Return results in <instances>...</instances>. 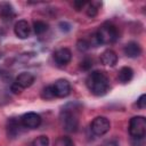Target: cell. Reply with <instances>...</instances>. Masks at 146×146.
<instances>
[{
	"label": "cell",
	"mask_w": 146,
	"mask_h": 146,
	"mask_svg": "<svg viewBox=\"0 0 146 146\" xmlns=\"http://www.w3.org/2000/svg\"><path fill=\"white\" fill-rule=\"evenodd\" d=\"M87 5V1H82V0H80V1H74L73 2V6H74V8H75V10H81L84 6Z\"/></svg>",
	"instance_id": "cb8c5ba5"
},
{
	"label": "cell",
	"mask_w": 146,
	"mask_h": 146,
	"mask_svg": "<svg viewBox=\"0 0 146 146\" xmlns=\"http://www.w3.org/2000/svg\"><path fill=\"white\" fill-rule=\"evenodd\" d=\"M79 111L80 105L70 103L60 111L59 121L63 129L67 132H76L79 129Z\"/></svg>",
	"instance_id": "7a4b0ae2"
},
{
	"label": "cell",
	"mask_w": 146,
	"mask_h": 146,
	"mask_svg": "<svg viewBox=\"0 0 146 146\" xmlns=\"http://www.w3.org/2000/svg\"><path fill=\"white\" fill-rule=\"evenodd\" d=\"M0 16L7 21L13 19V17L15 16V11L9 2H0Z\"/></svg>",
	"instance_id": "9a60e30c"
},
{
	"label": "cell",
	"mask_w": 146,
	"mask_h": 146,
	"mask_svg": "<svg viewBox=\"0 0 146 146\" xmlns=\"http://www.w3.org/2000/svg\"><path fill=\"white\" fill-rule=\"evenodd\" d=\"M98 44H111L114 43L119 38V32L115 25L112 23H104L99 26L97 32L95 33Z\"/></svg>",
	"instance_id": "3957f363"
},
{
	"label": "cell",
	"mask_w": 146,
	"mask_h": 146,
	"mask_svg": "<svg viewBox=\"0 0 146 146\" xmlns=\"http://www.w3.org/2000/svg\"><path fill=\"white\" fill-rule=\"evenodd\" d=\"M132 78H133V71H132L131 67H129V66H123V67L120 68L119 74H117V80H119V82L125 84V83L130 82V81L132 80Z\"/></svg>",
	"instance_id": "5bb4252c"
},
{
	"label": "cell",
	"mask_w": 146,
	"mask_h": 146,
	"mask_svg": "<svg viewBox=\"0 0 146 146\" xmlns=\"http://www.w3.org/2000/svg\"><path fill=\"white\" fill-rule=\"evenodd\" d=\"M41 97L46 100H51L54 99L56 96H55V92H54V89H52V84L51 86H47L42 89L41 91Z\"/></svg>",
	"instance_id": "ac0fdd59"
},
{
	"label": "cell",
	"mask_w": 146,
	"mask_h": 146,
	"mask_svg": "<svg viewBox=\"0 0 146 146\" xmlns=\"http://www.w3.org/2000/svg\"><path fill=\"white\" fill-rule=\"evenodd\" d=\"M91 66H92V59L89 58V57L83 58V59L81 60V63H80V67H81L83 71H89V70L91 68Z\"/></svg>",
	"instance_id": "7402d4cb"
},
{
	"label": "cell",
	"mask_w": 146,
	"mask_h": 146,
	"mask_svg": "<svg viewBox=\"0 0 146 146\" xmlns=\"http://www.w3.org/2000/svg\"><path fill=\"white\" fill-rule=\"evenodd\" d=\"M123 51H124V55L127 57H130V58H137L141 55V47L138 42L136 41H130L128 42L124 48H123Z\"/></svg>",
	"instance_id": "7c38bea8"
},
{
	"label": "cell",
	"mask_w": 146,
	"mask_h": 146,
	"mask_svg": "<svg viewBox=\"0 0 146 146\" xmlns=\"http://www.w3.org/2000/svg\"><path fill=\"white\" fill-rule=\"evenodd\" d=\"M100 63L106 66H114L117 63V55L112 49H106L100 54Z\"/></svg>",
	"instance_id": "4fadbf2b"
},
{
	"label": "cell",
	"mask_w": 146,
	"mask_h": 146,
	"mask_svg": "<svg viewBox=\"0 0 146 146\" xmlns=\"http://www.w3.org/2000/svg\"><path fill=\"white\" fill-rule=\"evenodd\" d=\"M76 48H78L80 51H87V50L90 48V43H89V41H87L86 39H81V40L78 41Z\"/></svg>",
	"instance_id": "44dd1931"
},
{
	"label": "cell",
	"mask_w": 146,
	"mask_h": 146,
	"mask_svg": "<svg viewBox=\"0 0 146 146\" xmlns=\"http://www.w3.org/2000/svg\"><path fill=\"white\" fill-rule=\"evenodd\" d=\"M137 106L140 108V110H144L146 107V95L143 94L140 95V97L137 99Z\"/></svg>",
	"instance_id": "603a6c76"
},
{
	"label": "cell",
	"mask_w": 146,
	"mask_h": 146,
	"mask_svg": "<svg viewBox=\"0 0 146 146\" xmlns=\"http://www.w3.org/2000/svg\"><path fill=\"white\" fill-rule=\"evenodd\" d=\"M89 91L95 96H104L110 90V79L103 71H92L86 79Z\"/></svg>",
	"instance_id": "6da1fadb"
},
{
	"label": "cell",
	"mask_w": 146,
	"mask_h": 146,
	"mask_svg": "<svg viewBox=\"0 0 146 146\" xmlns=\"http://www.w3.org/2000/svg\"><path fill=\"white\" fill-rule=\"evenodd\" d=\"M14 32H15L17 38L26 39V38L30 36V33H31L30 24L25 19H19L18 22H16V24L14 26Z\"/></svg>",
	"instance_id": "8fae6325"
},
{
	"label": "cell",
	"mask_w": 146,
	"mask_h": 146,
	"mask_svg": "<svg viewBox=\"0 0 146 146\" xmlns=\"http://www.w3.org/2000/svg\"><path fill=\"white\" fill-rule=\"evenodd\" d=\"M41 116L35 112H27L21 116V122L24 128L27 129H36L41 124Z\"/></svg>",
	"instance_id": "52a82bcc"
},
{
	"label": "cell",
	"mask_w": 146,
	"mask_h": 146,
	"mask_svg": "<svg viewBox=\"0 0 146 146\" xmlns=\"http://www.w3.org/2000/svg\"><path fill=\"white\" fill-rule=\"evenodd\" d=\"M34 80H35V76L32 73H30V72H22L21 74L17 75V78L15 79L14 83L21 90H23V89H26V88L31 87L33 84Z\"/></svg>",
	"instance_id": "30bf717a"
},
{
	"label": "cell",
	"mask_w": 146,
	"mask_h": 146,
	"mask_svg": "<svg viewBox=\"0 0 146 146\" xmlns=\"http://www.w3.org/2000/svg\"><path fill=\"white\" fill-rule=\"evenodd\" d=\"M97 3L96 2H90L88 5V8H87V15L89 17H95L97 14H98V7L96 6Z\"/></svg>",
	"instance_id": "ffe728a7"
},
{
	"label": "cell",
	"mask_w": 146,
	"mask_h": 146,
	"mask_svg": "<svg viewBox=\"0 0 146 146\" xmlns=\"http://www.w3.org/2000/svg\"><path fill=\"white\" fill-rule=\"evenodd\" d=\"M54 146H74V143H73V140L70 137L62 136V137H58L55 140Z\"/></svg>",
	"instance_id": "e0dca14e"
},
{
	"label": "cell",
	"mask_w": 146,
	"mask_h": 146,
	"mask_svg": "<svg viewBox=\"0 0 146 146\" xmlns=\"http://www.w3.org/2000/svg\"><path fill=\"white\" fill-rule=\"evenodd\" d=\"M33 30H34V33L36 35H41L43 34L44 32H47L48 30V24L43 21H35L33 23Z\"/></svg>",
	"instance_id": "2e32d148"
},
{
	"label": "cell",
	"mask_w": 146,
	"mask_h": 146,
	"mask_svg": "<svg viewBox=\"0 0 146 146\" xmlns=\"http://www.w3.org/2000/svg\"><path fill=\"white\" fill-rule=\"evenodd\" d=\"M52 89L56 97L64 98L71 94V83L66 79H58L52 84Z\"/></svg>",
	"instance_id": "ba28073f"
},
{
	"label": "cell",
	"mask_w": 146,
	"mask_h": 146,
	"mask_svg": "<svg viewBox=\"0 0 146 146\" xmlns=\"http://www.w3.org/2000/svg\"><path fill=\"white\" fill-rule=\"evenodd\" d=\"M102 146H119V144H117L116 140H107Z\"/></svg>",
	"instance_id": "d4e9b609"
},
{
	"label": "cell",
	"mask_w": 146,
	"mask_h": 146,
	"mask_svg": "<svg viewBox=\"0 0 146 146\" xmlns=\"http://www.w3.org/2000/svg\"><path fill=\"white\" fill-rule=\"evenodd\" d=\"M32 146H49V138L47 136H39L32 141Z\"/></svg>",
	"instance_id": "d6986e66"
},
{
	"label": "cell",
	"mask_w": 146,
	"mask_h": 146,
	"mask_svg": "<svg viewBox=\"0 0 146 146\" xmlns=\"http://www.w3.org/2000/svg\"><path fill=\"white\" fill-rule=\"evenodd\" d=\"M129 135L135 140H143L146 136V119L141 115H137L129 121Z\"/></svg>",
	"instance_id": "277c9868"
},
{
	"label": "cell",
	"mask_w": 146,
	"mask_h": 146,
	"mask_svg": "<svg viewBox=\"0 0 146 146\" xmlns=\"http://www.w3.org/2000/svg\"><path fill=\"white\" fill-rule=\"evenodd\" d=\"M52 57L58 66H65L72 59V51L68 48H59L54 52Z\"/></svg>",
	"instance_id": "9c48e42d"
},
{
	"label": "cell",
	"mask_w": 146,
	"mask_h": 146,
	"mask_svg": "<svg viewBox=\"0 0 146 146\" xmlns=\"http://www.w3.org/2000/svg\"><path fill=\"white\" fill-rule=\"evenodd\" d=\"M7 135L8 137L10 138H17L22 135L23 130H24V127L21 122V117H10L8 119L7 121Z\"/></svg>",
	"instance_id": "8992f818"
},
{
	"label": "cell",
	"mask_w": 146,
	"mask_h": 146,
	"mask_svg": "<svg viewBox=\"0 0 146 146\" xmlns=\"http://www.w3.org/2000/svg\"><path fill=\"white\" fill-rule=\"evenodd\" d=\"M111 128V122L105 116H96L90 123V130L95 136H104L108 132Z\"/></svg>",
	"instance_id": "5b68a950"
}]
</instances>
